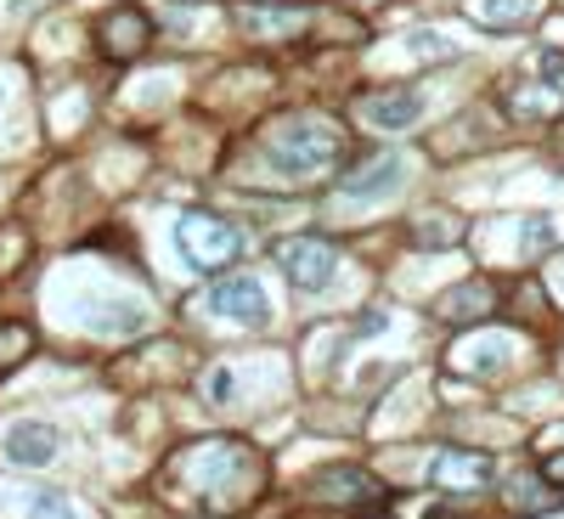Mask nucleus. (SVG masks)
Listing matches in <instances>:
<instances>
[{
    "label": "nucleus",
    "mask_w": 564,
    "mask_h": 519,
    "mask_svg": "<svg viewBox=\"0 0 564 519\" xmlns=\"http://www.w3.org/2000/svg\"><path fill=\"white\" fill-rule=\"evenodd\" d=\"M265 159L289 181H311V175H322L327 164L339 159V130L322 125V119H294L289 130H276L265 141Z\"/></svg>",
    "instance_id": "1"
},
{
    "label": "nucleus",
    "mask_w": 564,
    "mask_h": 519,
    "mask_svg": "<svg viewBox=\"0 0 564 519\" xmlns=\"http://www.w3.org/2000/svg\"><path fill=\"white\" fill-rule=\"evenodd\" d=\"M175 244L198 271H220V266H231L243 255V231L231 220H220V215H209V209H193V215H181Z\"/></svg>",
    "instance_id": "2"
},
{
    "label": "nucleus",
    "mask_w": 564,
    "mask_h": 519,
    "mask_svg": "<svg viewBox=\"0 0 564 519\" xmlns=\"http://www.w3.org/2000/svg\"><path fill=\"white\" fill-rule=\"evenodd\" d=\"M276 260H282V271L294 277V289H311V294L327 289V282H334V271H339V249L322 244V238H294V244H282Z\"/></svg>",
    "instance_id": "3"
},
{
    "label": "nucleus",
    "mask_w": 564,
    "mask_h": 519,
    "mask_svg": "<svg viewBox=\"0 0 564 519\" xmlns=\"http://www.w3.org/2000/svg\"><path fill=\"white\" fill-rule=\"evenodd\" d=\"M148 40H153V23H148V12H135V7H113L97 23V45L108 57H119V63L141 57V52H148Z\"/></svg>",
    "instance_id": "4"
},
{
    "label": "nucleus",
    "mask_w": 564,
    "mask_h": 519,
    "mask_svg": "<svg viewBox=\"0 0 564 519\" xmlns=\"http://www.w3.org/2000/svg\"><path fill=\"white\" fill-rule=\"evenodd\" d=\"M430 480L435 486H452V491H480L491 480V457L486 452H435L430 457Z\"/></svg>",
    "instance_id": "5"
},
{
    "label": "nucleus",
    "mask_w": 564,
    "mask_h": 519,
    "mask_svg": "<svg viewBox=\"0 0 564 519\" xmlns=\"http://www.w3.org/2000/svg\"><path fill=\"white\" fill-rule=\"evenodd\" d=\"M311 497L316 502H339V508H345V497H361V508H367V502H379V486H372V475H361V468L334 463V468H322V475L311 480Z\"/></svg>",
    "instance_id": "6"
},
{
    "label": "nucleus",
    "mask_w": 564,
    "mask_h": 519,
    "mask_svg": "<svg viewBox=\"0 0 564 519\" xmlns=\"http://www.w3.org/2000/svg\"><path fill=\"white\" fill-rule=\"evenodd\" d=\"M209 311L238 316V322H265V294L254 289V277H231L209 289Z\"/></svg>",
    "instance_id": "7"
},
{
    "label": "nucleus",
    "mask_w": 564,
    "mask_h": 519,
    "mask_svg": "<svg viewBox=\"0 0 564 519\" xmlns=\"http://www.w3.org/2000/svg\"><path fill=\"white\" fill-rule=\"evenodd\" d=\"M7 457L18 468H40V463H52L57 457V430L52 423H12V435H7Z\"/></svg>",
    "instance_id": "8"
},
{
    "label": "nucleus",
    "mask_w": 564,
    "mask_h": 519,
    "mask_svg": "<svg viewBox=\"0 0 564 519\" xmlns=\"http://www.w3.org/2000/svg\"><path fill=\"white\" fill-rule=\"evenodd\" d=\"M361 113L372 125H384V130H406V125L423 119V97H417V90H379V97L361 102Z\"/></svg>",
    "instance_id": "9"
},
{
    "label": "nucleus",
    "mask_w": 564,
    "mask_h": 519,
    "mask_svg": "<svg viewBox=\"0 0 564 519\" xmlns=\"http://www.w3.org/2000/svg\"><path fill=\"white\" fill-rule=\"evenodd\" d=\"M238 23H243V34H254V40H289V34L305 29V7H243Z\"/></svg>",
    "instance_id": "10"
},
{
    "label": "nucleus",
    "mask_w": 564,
    "mask_h": 519,
    "mask_svg": "<svg viewBox=\"0 0 564 519\" xmlns=\"http://www.w3.org/2000/svg\"><path fill=\"white\" fill-rule=\"evenodd\" d=\"M531 12H536V0H480L475 7V18L486 29H520V23H531Z\"/></svg>",
    "instance_id": "11"
},
{
    "label": "nucleus",
    "mask_w": 564,
    "mask_h": 519,
    "mask_svg": "<svg viewBox=\"0 0 564 519\" xmlns=\"http://www.w3.org/2000/svg\"><path fill=\"white\" fill-rule=\"evenodd\" d=\"M29 350H34V327L29 322H0V372L23 367Z\"/></svg>",
    "instance_id": "12"
},
{
    "label": "nucleus",
    "mask_w": 564,
    "mask_h": 519,
    "mask_svg": "<svg viewBox=\"0 0 564 519\" xmlns=\"http://www.w3.org/2000/svg\"><path fill=\"white\" fill-rule=\"evenodd\" d=\"M463 311H486V289H480V282H463V289L435 300V316H446V322H463Z\"/></svg>",
    "instance_id": "13"
},
{
    "label": "nucleus",
    "mask_w": 564,
    "mask_h": 519,
    "mask_svg": "<svg viewBox=\"0 0 564 519\" xmlns=\"http://www.w3.org/2000/svg\"><path fill=\"white\" fill-rule=\"evenodd\" d=\"M401 175V159H372V170L367 175H345V186H350V193H384V181H395Z\"/></svg>",
    "instance_id": "14"
},
{
    "label": "nucleus",
    "mask_w": 564,
    "mask_h": 519,
    "mask_svg": "<svg viewBox=\"0 0 564 519\" xmlns=\"http://www.w3.org/2000/svg\"><path fill=\"white\" fill-rule=\"evenodd\" d=\"M90 316H97V322H90L97 334H135V327H141L135 305H108V311H90Z\"/></svg>",
    "instance_id": "15"
},
{
    "label": "nucleus",
    "mask_w": 564,
    "mask_h": 519,
    "mask_svg": "<svg viewBox=\"0 0 564 519\" xmlns=\"http://www.w3.org/2000/svg\"><path fill=\"white\" fill-rule=\"evenodd\" d=\"M29 513H34V519H74L68 497H57V491H34V497H29Z\"/></svg>",
    "instance_id": "16"
},
{
    "label": "nucleus",
    "mask_w": 564,
    "mask_h": 519,
    "mask_svg": "<svg viewBox=\"0 0 564 519\" xmlns=\"http://www.w3.org/2000/svg\"><path fill=\"white\" fill-rule=\"evenodd\" d=\"M542 480H547L553 491H564V452H553V457H542Z\"/></svg>",
    "instance_id": "17"
},
{
    "label": "nucleus",
    "mask_w": 564,
    "mask_h": 519,
    "mask_svg": "<svg viewBox=\"0 0 564 519\" xmlns=\"http://www.w3.org/2000/svg\"><path fill=\"white\" fill-rule=\"evenodd\" d=\"M430 519H457V513H430Z\"/></svg>",
    "instance_id": "18"
}]
</instances>
